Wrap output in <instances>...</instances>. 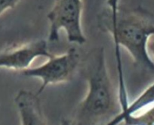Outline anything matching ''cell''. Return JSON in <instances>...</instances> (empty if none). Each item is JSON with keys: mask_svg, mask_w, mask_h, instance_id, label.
Wrapping results in <instances>:
<instances>
[{"mask_svg": "<svg viewBox=\"0 0 154 125\" xmlns=\"http://www.w3.org/2000/svg\"><path fill=\"white\" fill-rule=\"evenodd\" d=\"M88 84L86 96L77 109L73 125H98L121 111L118 93L110 78L102 47L92 50L82 69Z\"/></svg>", "mask_w": 154, "mask_h": 125, "instance_id": "obj_2", "label": "cell"}, {"mask_svg": "<svg viewBox=\"0 0 154 125\" xmlns=\"http://www.w3.org/2000/svg\"><path fill=\"white\" fill-rule=\"evenodd\" d=\"M61 125H73L72 120H69L68 119H63L61 122Z\"/></svg>", "mask_w": 154, "mask_h": 125, "instance_id": "obj_12", "label": "cell"}, {"mask_svg": "<svg viewBox=\"0 0 154 125\" xmlns=\"http://www.w3.org/2000/svg\"><path fill=\"white\" fill-rule=\"evenodd\" d=\"M51 55L46 41L44 39L33 41L0 53V69L5 68L23 72L29 69L32 62L38 57L49 58Z\"/></svg>", "mask_w": 154, "mask_h": 125, "instance_id": "obj_5", "label": "cell"}, {"mask_svg": "<svg viewBox=\"0 0 154 125\" xmlns=\"http://www.w3.org/2000/svg\"><path fill=\"white\" fill-rule=\"evenodd\" d=\"M154 105V83L146 88L136 99L129 103L126 108L105 125H118L126 117L139 113Z\"/></svg>", "mask_w": 154, "mask_h": 125, "instance_id": "obj_7", "label": "cell"}, {"mask_svg": "<svg viewBox=\"0 0 154 125\" xmlns=\"http://www.w3.org/2000/svg\"><path fill=\"white\" fill-rule=\"evenodd\" d=\"M80 60L78 50L71 48L60 55L52 54L45 63L37 67L26 69L21 72V74L24 76L42 80V84L36 93L39 95L50 84H61L72 80Z\"/></svg>", "mask_w": 154, "mask_h": 125, "instance_id": "obj_4", "label": "cell"}, {"mask_svg": "<svg viewBox=\"0 0 154 125\" xmlns=\"http://www.w3.org/2000/svg\"><path fill=\"white\" fill-rule=\"evenodd\" d=\"M20 125H49L42 111L38 95L20 90L14 98Z\"/></svg>", "mask_w": 154, "mask_h": 125, "instance_id": "obj_6", "label": "cell"}, {"mask_svg": "<svg viewBox=\"0 0 154 125\" xmlns=\"http://www.w3.org/2000/svg\"><path fill=\"white\" fill-rule=\"evenodd\" d=\"M125 125H154V105L123 120Z\"/></svg>", "mask_w": 154, "mask_h": 125, "instance_id": "obj_8", "label": "cell"}, {"mask_svg": "<svg viewBox=\"0 0 154 125\" xmlns=\"http://www.w3.org/2000/svg\"><path fill=\"white\" fill-rule=\"evenodd\" d=\"M108 8H105L102 12L101 14L106 18L108 21L114 23L117 17V11H118V0H108L107 2Z\"/></svg>", "mask_w": 154, "mask_h": 125, "instance_id": "obj_9", "label": "cell"}, {"mask_svg": "<svg viewBox=\"0 0 154 125\" xmlns=\"http://www.w3.org/2000/svg\"><path fill=\"white\" fill-rule=\"evenodd\" d=\"M98 26L102 31L111 35L115 47V57L119 80V99L121 106L129 103L122 66L120 46L124 47L133 60L135 66L142 70L154 72V62L147 51V42L154 36V15L148 11L138 8H119L114 23L101 15Z\"/></svg>", "mask_w": 154, "mask_h": 125, "instance_id": "obj_1", "label": "cell"}, {"mask_svg": "<svg viewBox=\"0 0 154 125\" xmlns=\"http://www.w3.org/2000/svg\"><path fill=\"white\" fill-rule=\"evenodd\" d=\"M147 51L149 54H151L154 57V36H152L149 39L147 42Z\"/></svg>", "mask_w": 154, "mask_h": 125, "instance_id": "obj_11", "label": "cell"}, {"mask_svg": "<svg viewBox=\"0 0 154 125\" xmlns=\"http://www.w3.org/2000/svg\"><path fill=\"white\" fill-rule=\"evenodd\" d=\"M20 0H0V15L15 7Z\"/></svg>", "mask_w": 154, "mask_h": 125, "instance_id": "obj_10", "label": "cell"}, {"mask_svg": "<svg viewBox=\"0 0 154 125\" xmlns=\"http://www.w3.org/2000/svg\"><path fill=\"white\" fill-rule=\"evenodd\" d=\"M82 11L81 0H55L47 15L50 22L48 42H58L60 30H64L69 42L78 45L85 43L87 39L81 27Z\"/></svg>", "mask_w": 154, "mask_h": 125, "instance_id": "obj_3", "label": "cell"}]
</instances>
